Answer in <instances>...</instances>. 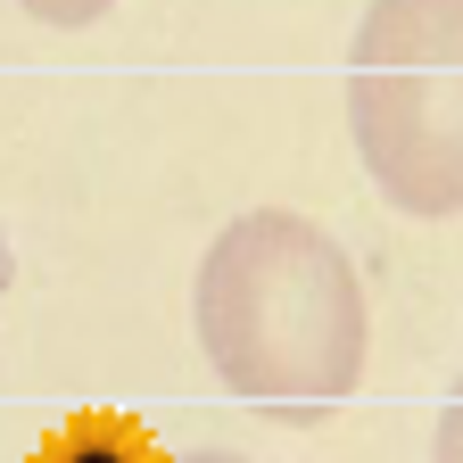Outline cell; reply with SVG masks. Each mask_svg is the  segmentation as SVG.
Returning a JSON list of instances; mask_svg holds the SVG:
<instances>
[{
	"mask_svg": "<svg viewBox=\"0 0 463 463\" xmlns=\"http://www.w3.org/2000/svg\"><path fill=\"white\" fill-rule=\"evenodd\" d=\"M191 323L215 381L273 422L339 414L373 356V307L347 249L289 207L232 215L207 241Z\"/></svg>",
	"mask_w": 463,
	"mask_h": 463,
	"instance_id": "6da1fadb",
	"label": "cell"
},
{
	"mask_svg": "<svg viewBox=\"0 0 463 463\" xmlns=\"http://www.w3.org/2000/svg\"><path fill=\"white\" fill-rule=\"evenodd\" d=\"M347 141L397 215H463V0H364Z\"/></svg>",
	"mask_w": 463,
	"mask_h": 463,
	"instance_id": "7a4b0ae2",
	"label": "cell"
},
{
	"mask_svg": "<svg viewBox=\"0 0 463 463\" xmlns=\"http://www.w3.org/2000/svg\"><path fill=\"white\" fill-rule=\"evenodd\" d=\"M33 463H165V455H157V439H149L141 422H125V414H75Z\"/></svg>",
	"mask_w": 463,
	"mask_h": 463,
	"instance_id": "3957f363",
	"label": "cell"
},
{
	"mask_svg": "<svg viewBox=\"0 0 463 463\" xmlns=\"http://www.w3.org/2000/svg\"><path fill=\"white\" fill-rule=\"evenodd\" d=\"M17 9L33 17V25H50V33H83V25H99L116 0H17Z\"/></svg>",
	"mask_w": 463,
	"mask_h": 463,
	"instance_id": "277c9868",
	"label": "cell"
},
{
	"mask_svg": "<svg viewBox=\"0 0 463 463\" xmlns=\"http://www.w3.org/2000/svg\"><path fill=\"white\" fill-rule=\"evenodd\" d=\"M430 463H463V373H455V389H447V405H439V430H430Z\"/></svg>",
	"mask_w": 463,
	"mask_h": 463,
	"instance_id": "5b68a950",
	"label": "cell"
},
{
	"mask_svg": "<svg viewBox=\"0 0 463 463\" xmlns=\"http://www.w3.org/2000/svg\"><path fill=\"white\" fill-rule=\"evenodd\" d=\"M183 463H249V455H223V447H199V455H183Z\"/></svg>",
	"mask_w": 463,
	"mask_h": 463,
	"instance_id": "8992f818",
	"label": "cell"
},
{
	"mask_svg": "<svg viewBox=\"0 0 463 463\" xmlns=\"http://www.w3.org/2000/svg\"><path fill=\"white\" fill-rule=\"evenodd\" d=\"M9 281H17V257H9V241H0V298H9Z\"/></svg>",
	"mask_w": 463,
	"mask_h": 463,
	"instance_id": "52a82bcc",
	"label": "cell"
}]
</instances>
